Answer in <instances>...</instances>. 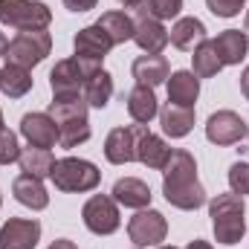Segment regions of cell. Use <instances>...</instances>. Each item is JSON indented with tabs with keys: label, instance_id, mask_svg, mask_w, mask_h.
<instances>
[{
	"label": "cell",
	"instance_id": "cell-5",
	"mask_svg": "<svg viewBox=\"0 0 249 249\" xmlns=\"http://www.w3.org/2000/svg\"><path fill=\"white\" fill-rule=\"evenodd\" d=\"M0 23L20 32H38L53 23V12L38 0H0Z\"/></svg>",
	"mask_w": 249,
	"mask_h": 249
},
{
	"label": "cell",
	"instance_id": "cell-34",
	"mask_svg": "<svg viewBox=\"0 0 249 249\" xmlns=\"http://www.w3.org/2000/svg\"><path fill=\"white\" fill-rule=\"evenodd\" d=\"M96 3L99 0H64V6L70 12H90V9H96Z\"/></svg>",
	"mask_w": 249,
	"mask_h": 249
},
{
	"label": "cell",
	"instance_id": "cell-18",
	"mask_svg": "<svg viewBox=\"0 0 249 249\" xmlns=\"http://www.w3.org/2000/svg\"><path fill=\"white\" fill-rule=\"evenodd\" d=\"M197 96H200V78L191 70H177L168 75V102L171 105L194 107Z\"/></svg>",
	"mask_w": 249,
	"mask_h": 249
},
{
	"label": "cell",
	"instance_id": "cell-1",
	"mask_svg": "<svg viewBox=\"0 0 249 249\" xmlns=\"http://www.w3.org/2000/svg\"><path fill=\"white\" fill-rule=\"evenodd\" d=\"M162 194L174 209L194 212L206 203V188L197 180V162L188 151H171V160L162 168Z\"/></svg>",
	"mask_w": 249,
	"mask_h": 249
},
{
	"label": "cell",
	"instance_id": "cell-25",
	"mask_svg": "<svg viewBox=\"0 0 249 249\" xmlns=\"http://www.w3.org/2000/svg\"><path fill=\"white\" fill-rule=\"evenodd\" d=\"M18 162H20V171H23V174H32V177L44 180V177L53 174L55 157H53V151H47V148H32V145H29V148L20 151Z\"/></svg>",
	"mask_w": 249,
	"mask_h": 249
},
{
	"label": "cell",
	"instance_id": "cell-23",
	"mask_svg": "<svg viewBox=\"0 0 249 249\" xmlns=\"http://www.w3.org/2000/svg\"><path fill=\"white\" fill-rule=\"evenodd\" d=\"M168 41H171L177 50H197V47H200L203 41H209V38H206V26H203L200 18H180V20L171 26Z\"/></svg>",
	"mask_w": 249,
	"mask_h": 249
},
{
	"label": "cell",
	"instance_id": "cell-19",
	"mask_svg": "<svg viewBox=\"0 0 249 249\" xmlns=\"http://www.w3.org/2000/svg\"><path fill=\"white\" fill-rule=\"evenodd\" d=\"M214 50H217V58L223 61V67H232V64H241L247 58V50H249V38L247 32L241 29H226L220 32L214 41Z\"/></svg>",
	"mask_w": 249,
	"mask_h": 249
},
{
	"label": "cell",
	"instance_id": "cell-32",
	"mask_svg": "<svg viewBox=\"0 0 249 249\" xmlns=\"http://www.w3.org/2000/svg\"><path fill=\"white\" fill-rule=\"evenodd\" d=\"M148 12L157 20H168L183 12V0H148Z\"/></svg>",
	"mask_w": 249,
	"mask_h": 249
},
{
	"label": "cell",
	"instance_id": "cell-31",
	"mask_svg": "<svg viewBox=\"0 0 249 249\" xmlns=\"http://www.w3.org/2000/svg\"><path fill=\"white\" fill-rule=\"evenodd\" d=\"M229 188H232V194H249V162H232V168H229Z\"/></svg>",
	"mask_w": 249,
	"mask_h": 249
},
{
	"label": "cell",
	"instance_id": "cell-41",
	"mask_svg": "<svg viewBox=\"0 0 249 249\" xmlns=\"http://www.w3.org/2000/svg\"><path fill=\"white\" fill-rule=\"evenodd\" d=\"M0 127H3V110H0Z\"/></svg>",
	"mask_w": 249,
	"mask_h": 249
},
{
	"label": "cell",
	"instance_id": "cell-28",
	"mask_svg": "<svg viewBox=\"0 0 249 249\" xmlns=\"http://www.w3.org/2000/svg\"><path fill=\"white\" fill-rule=\"evenodd\" d=\"M191 72L197 75V78H212V75H217L220 70H223V61L217 58V50H214V44L212 41H203L197 50H194V55H191Z\"/></svg>",
	"mask_w": 249,
	"mask_h": 249
},
{
	"label": "cell",
	"instance_id": "cell-14",
	"mask_svg": "<svg viewBox=\"0 0 249 249\" xmlns=\"http://www.w3.org/2000/svg\"><path fill=\"white\" fill-rule=\"evenodd\" d=\"M41 241V223L29 217H12L0 229V249H35Z\"/></svg>",
	"mask_w": 249,
	"mask_h": 249
},
{
	"label": "cell",
	"instance_id": "cell-22",
	"mask_svg": "<svg viewBox=\"0 0 249 249\" xmlns=\"http://www.w3.org/2000/svg\"><path fill=\"white\" fill-rule=\"evenodd\" d=\"M160 124H162L165 136L183 139V136L191 133V127H194V107H183V105H171L168 102L160 110Z\"/></svg>",
	"mask_w": 249,
	"mask_h": 249
},
{
	"label": "cell",
	"instance_id": "cell-3",
	"mask_svg": "<svg viewBox=\"0 0 249 249\" xmlns=\"http://www.w3.org/2000/svg\"><path fill=\"white\" fill-rule=\"evenodd\" d=\"M105 67L99 58H84V55H72V58H64L53 67L50 72V90H53V99H78L84 93V84L102 72ZM84 99V96H81Z\"/></svg>",
	"mask_w": 249,
	"mask_h": 249
},
{
	"label": "cell",
	"instance_id": "cell-35",
	"mask_svg": "<svg viewBox=\"0 0 249 249\" xmlns=\"http://www.w3.org/2000/svg\"><path fill=\"white\" fill-rule=\"evenodd\" d=\"M47 249H78V247H75L72 241H67V238H58V241H53Z\"/></svg>",
	"mask_w": 249,
	"mask_h": 249
},
{
	"label": "cell",
	"instance_id": "cell-36",
	"mask_svg": "<svg viewBox=\"0 0 249 249\" xmlns=\"http://www.w3.org/2000/svg\"><path fill=\"white\" fill-rule=\"evenodd\" d=\"M241 93L247 96V102H249V67L241 72Z\"/></svg>",
	"mask_w": 249,
	"mask_h": 249
},
{
	"label": "cell",
	"instance_id": "cell-38",
	"mask_svg": "<svg viewBox=\"0 0 249 249\" xmlns=\"http://www.w3.org/2000/svg\"><path fill=\"white\" fill-rule=\"evenodd\" d=\"M119 3H122V6H127V9H136V6H142L145 0H119Z\"/></svg>",
	"mask_w": 249,
	"mask_h": 249
},
{
	"label": "cell",
	"instance_id": "cell-15",
	"mask_svg": "<svg viewBox=\"0 0 249 249\" xmlns=\"http://www.w3.org/2000/svg\"><path fill=\"white\" fill-rule=\"evenodd\" d=\"M72 47H75V55H84V58H99V61H105V55L116 47L113 41H110V35L99 26V23H93V26H84V29H78V35L72 38Z\"/></svg>",
	"mask_w": 249,
	"mask_h": 249
},
{
	"label": "cell",
	"instance_id": "cell-40",
	"mask_svg": "<svg viewBox=\"0 0 249 249\" xmlns=\"http://www.w3.org/2000/svg\"><path fill=\"white\" fill-rule=\"evenodd\" d=\"M244 32H247V38H249V15H247V26H244Z\"/></svg>",
	"mask_w": 249,
	"mask_h": 249
},
{
	"label": "cell",
	"instance_id": "cell-39",
	"mask_svg": "<svg viewBox=\"0 0 249 249\" xmlns=\"http://www.w3.org/2000/svg\"><path fill=\"white\" fill-rule=\"evenodd\" d=\"M6 47H9V41H6V35L0 32V55H6Z\"/></svg>",
	"mask_w": 249,
	"mask_h": 249
},
{
	"label": "cell",
	"instance_id": "cell-11",
	"mask_svg": "<svg viewBox=\"0 0 249 249\" xmlns=\"http://www.w3.org/2000/svg\"><path fill=\"white\" fill-rule=\"evenodd\" d=\"M145 130V124H130V127H113L105 139V157L113 165H127L136 160V142L139 133Z\"/></svg>",
	"mask_w": 249,
	"mask_h": 249
},
{
	"label": "cell",
	"instance_id": "cell-26",
	"mask_svg": "<svg viewBox=\"0 0 249 249\" xmlns=\"http://www.w3.org/2000/svg\"><path fill=\"white\" fill-rule=\"evenodd\" d=\"M0 90L9 96V99H20L32 90V75L29 70L23 67H15V64H6L0 70Z\"/></svg>",
	"mask_w": 249,
	"mask_h": 249
},
{
	"label": "cell",
	"instance_id": "cell-17",
	"mask_svg": "<svg viewBox=\"0 0 249 249\" xmlns=\"http://www.w3.org/2000/svg\"><path fill=\"white\" fill-rule=\"evenodd\" d=\"M12 194H15V200H18L20 206H26V209H32V212H41V209L50 206V194H47L44 183H41L38 177H32V174H20V177L12 183Z\"/></svg>",
	"mask_w": 249,
	"mask_h": 249
},
{
	"label": "cell",
	"instance_id": "cell-7",
	"mask_svg": "<svg viewBox=\"0 0 249 249\" xmlns=\"http://www.w3.org/2000/svg\"><path fill=\"white\" fill-rule=\"evenodd\" d=\"M50 53H53V35L47 29H38V32H18L9 41L3 58H6V64L32 70V67H38L44 61Z\"/></svg>",
	"mask_w": 249,
	"mask_h": 249
},
{
	"label": "cell",
	"instance_id": "cell-27",
	"mask_svg": "<svg viewBox=\"0 0 249 249\" xmlns=\"http://www.w3.org/2000/svg\"><path fill=\"white\" fill-rule=\"evenodd\" d=\"M84 102H87V107H105L107 102H110V96H113V75L107 72V70H102V72H96L87 84H84Z\"/></svg>",
	"mask_w": 249,
	"mask_h": 249
},
{
	"label": "cell",
	"instance_id": "cell-33",
	"mask_svg": "<svg viewBox=\"0 0 249 249\" xmlns=\"http://www.w3.org/2000/svg\"><path fill=\"white\" fill-rule=\"evenodd\" d=\"M244 3L247 0H206V6L214 18H235V15H241Z\"/></svg>",
	"mask_w": 249,
	"mask_h": 249
},
{
	"label": "cell",
	"instance_id": "cell-12",
	"mask_svg": "<svg viewBox=\"0 0 249 249\" xmlns=\"http://www.w3.org/2000/svg\"><path fill=\"white\" fill-rule=\"evenodd\" d=\"M249 133L247 122L235 113V110H217L209 116L206 122V139L214 145H235Z\"/></svg>",
	"mask_w": 249,
	"mask_h": 249
},
{
	"label": "cell",
	"instance_id": "cell-10",
	"mask_svg": "<svg viewBox=\"0 0 249 249\" xmlns=\"http://www.w3.org/2000/svg\"><path fill=\"white\" fill-rule=\"evenodd\" d=\"M127 235L136 247H160L168 235V220L157 209H139L127 223Z\"/></svg>",
	"mask_w": 249,
	"mask_h": 249
},
{
	"label": "cell",
	"instance_id": "cell-9",
	"mask_svg": "<svg viewBox=\"0 0 249 249\" xmlns=\"http://www.w3.org/2000/svg\"><path fill=\"white\" fill-rule=\"evenodd\" d=\"M81 217H84V226L93 232V235H113L122 223L119 217V206L113 197L107 194H93L84 209H81Z\"/></svg>",
	"mask_w": 249,
	"mask_h": 249
},
{
	"label": "cell",
	"instance_id": "cell-24",
	"mask_svg": "<svg viewBox=\"0 0 249 249\" xmlns=\"http://www.w3.org/2000/svg\"><path fill=\"white\" fill-rule=\"evenodd\" d=\"M130 70H133L136 84H145V87H157L168 81V61L162 55H139Z\"/></svg>",
	"mask_w": 249,
	"mask_h": 249
},
{
	"label": "cell",
	"instance_id": "cell-20",
	"mask_svg": "<svg viewBox=\"0 0 249 249\" xmlns=\"http://www.w3.org/2000/svg\"><path fill=\"white\" fill-rule=\"evenodd\" d=\"M113 200L116 203H122L124 209H148L151 206V188L148 183H142V180H136V177H124V180H116V186H113Z\"/></svg>",
	"mask_w": 249,
	"mask_h": 249
},
{
	"label": "cell",
	"instance_id": "cell-4",
	"mask_svg": "<svg viewBox=\"0 0 249 249\" xmlns=\"http://www.w3.org/2000/svg\"><path fill=\"white\" fill-rule=\"evenodd\" d=\"M50 116L58 124V145L61 148H78L90 139V122H87V102L78 99H53Z\"/></svg>",
	"mask_w": 249,
	"mask_h": 249
},
{
	"label": "cell",
	"instance_id": "cell-37",
	"mask_svg": "<svg viewBox=\"0 0 249 249\" xmlns=\"http://www.w3.org/2000/svg\"><path fill=\"white\" fill-rule=\"evenodd\" d=\"M160 249H177V247H160ZM186 249H212V247H209L206 241H200V238H197V241H191Z\"/></svg>",
	"mask_w": 249,
	"mask_h": 249
},
{
	"label": "cell",
	"instance_id": "cell-30",
	"mask_svg": "<svg viewBox=\"0 0 249 249\" xmlns=\"http://www.w3.org/2000/svg\"><path fill=\"white\" fill-rule=\"evenodd\" d=\"M18 157H20V145H18V136H15L9 127H0V165L18 162Z\"/></svg>",
	"mask_w": 249,
	"mask_h": 249
},
{
	"label": "cell",
	"instance_id": "cell-6",
	"mask_svg": "<svg viewBox=\"0 0 249 249\" xmlns=\"http://www.w3.org/2000/svg\"><path fill=\"white\" fill-rule=\"evenodd\" d=\"M53 183L61 191H72V194H81V191H93V188L102 183V171L87 162V160H78V157H64L55 160L53 165Z\"/></svg>",
	"mask_w": 249,
	"mask_h": 249
},
{
	"label": "cell",
	"instance_id": "cell-13",
	"mask_svg": "<svg viewBox=\"0 0 249 249\" xmlns=\"http://www.w3.org/2000/svg\"><path fill=\"white\" fill-rule=\"evenodd\" d=\"M20 136L32 148H55L58 145V124L50 113H26L20 119Z\"/></svg>",
	"mask_w": 249,
	"mask_h": 249
},
{
	"label": "cell",
	"instance_id": "cell-29",
	"mask_svg": "<svg viewBox=\"0 0 249 249\" xmlns=\"http://www.w3.org/2000/svg\"><path fill=\"white\" fill-rule=\"evenodd\" d=\"M99 26L110 35L113 44L133 41V18L124 15V12H105V15L99 18Z\"/></svg>",
	"mask_w": 249,
	"mask_h": 249
},
{
	"label": "cell",
	"instance_id": "cell-2",
	"mask_svg": "<svg viewBox=\"0 0 249 249\" xmlns=\"http://www.w3.org/2000/svg\"><path fill=\"white\" fill-rule=\"evenodd\" d=\"M209 217H212L214 241L223 247H235L247 232V206L241 194H217L209 203Z\"/></svg>",
	"mask_w": 249,
	"mask_h": 249
},
{
	"label": "cell",
	"instance_id": "cell-16",
	"mask_svg": "<svg viewBox=\"0 0 249 249\" xmlns=\"http://www.w3.org/2000/svg\"><path fill=\"white\" fill-rule=\"evenodd\" d=\"M136 160H139L142 165L154 168V171H162L165 162L171 160V148L165 145L162 136H157V133H151V130L145 127V130L139 133V142H136Z\"/></svg>",
	"mask_w": 249,
	"mask_h": 249
},
{
	"label": "cell",
	"instance_id": "cell-8",
	"mask_svg": "<svg viewBox=\"0 0 249 249\" xmlns=\"http://www.w3.org/2000/svg\"><path fill=\"white\" fill-rule=\"evenodd\" d=\"M133 41L148 55H160L168 47V29L162 26V20H157L148 12L145 3L136 6V15H133Z\"/></svg>",
	"mask_w": 249,
	"mask_h": 249
},
{
	"label": "cell",
	"instance_id": "cell-21",
	"mask_svg": "<svg viewBox=\"0 0 249 249\" xmlns=\"http://www.w3.org/2000/svg\"><path fill=\"white\" fill-rule=\"evenodd\" d=\"M127 113L130 119L139 124H148L157 113H160V102L154 96V87H145V84H136L130 93H127Z\"/></svg>",
	"mask_w": 249,
	"mask_h": 249
}]
</instances>
